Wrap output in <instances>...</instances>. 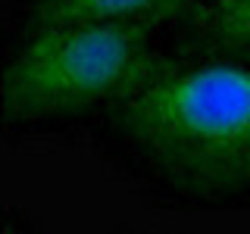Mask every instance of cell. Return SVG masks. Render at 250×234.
I'll return each mask as SVG.
<instances>
[{
	"label": "cell",
	"mask_w": 250,
	"mask_h": 234,
	"mask_svg": "<svg viewBox=\"0 0 250 234\" xmlns=\"http://www.w3.org/2000/svg\"><path fill=\"white\" fill-rule=\"evenodd\" d=\"M122 150L156 184L194 200L250 194V62L169 66L109 106Z\"/></svg>",
	"instance_id": "1"
},
{
	"label": "cell",
	"mask_w": 250,
	"mask_h": 234,
	"mask_svg": "<svg viewBox=\"0 0 250 234\" xmlns=\"http://www.w3.org/2000/svg\"><path fill=\"white\" fill-rule=\"evenodd\" d=\"M156 25L150 19H104L25 31L0 81L6 125L60 119L138 94L172 66L153 47Z\"/></svg>",
	"instance_id": "2"
},
{
	"label": "cell",
	"mask_w": 250,
	"mask_h": 234,
	"mask_svg": "<svg viewBox=\"0 0 250 234\" xmlns=\"http://www.w3.org/2000/svg\"><path fill=\"white\" fill-rule=\"evenodd\" d=\"M191 6V0H35L25 31L69 25V22H104V19H150L166 22Z\"/></svg>",
	"instance_id": "3"
},
{
	"label": "cell",
	"mask_w": 250,
	"mask_h": 234,
	"mask_svg": "<svg viewBox=\"0 0 250 234\" xmlns=\"http://www.w3.org/2000/svg\"><path fill=\"white\" fill-rule=\"evenodd\" d=\"M185 22L200 47L250 62V0H191Z\"/></svg>",
	"instance_id": "4"
}]
</instances>
